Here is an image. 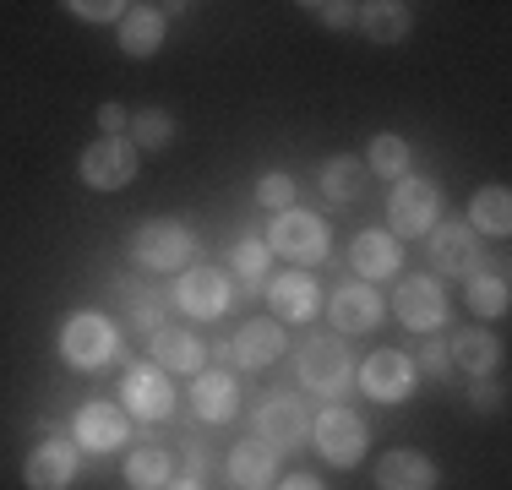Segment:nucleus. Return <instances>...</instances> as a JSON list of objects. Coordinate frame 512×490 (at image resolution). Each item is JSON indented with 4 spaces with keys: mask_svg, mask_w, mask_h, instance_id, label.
Wrapping results in <instances>:
<instances>
[{
    "mask_svg": "<svg viewBox=\"0 0 512 490\" xmlns=\"http://www.w3.org/2000/svg\"><path fill=\"white\" fill-rule=\"evenodd\" d=\"M278 354H284V327L278 322H262V316H256V322H246L235 333V360L246 365V371H262V365H273Z\"/></svg>",
    "mask_w": 512,
    "mask_h": 490,
    "instance_id": "obj_26",
    "label": "nucleus"
},
{
    "mask_svg": "<svg viewBox=\"0 0 512 490\" xmlns=\"http://www.w3.org/2000/svg\"><path fill=\"white\" fill-rule=\"evenodd\" d=\"M164 490H202V485H197V480H169Z\"/></svg>",
    "mask_w": 512,
    "mask_h": 490,
    "instance_id": "obj_40",
    "label": "nucleus"
},
{
    "mask_svg": "<svg viewBox=\"0 0 512 490\" xmlns=\"http://www.w3.org/2000/svg\"><path fill=\"white\" fill-rule=\"evenodd\" d=\"M22 480H28V490H66L77 480V447L60 436H44L22 463Z\"/></svg>",
    "mask_w": 512,
    "mask_h": 490,
    "instance_id": "obj_11",
    "label": "nucleus"
},
{
    "mask_svg": "<svg viewBox=\"0 0 512 490\" xmlns=\"http://www.w3.org/2000/svg\"><path fill=\"white\" fill-rule=\"evenodd\" d=\"M306 11L322 28H349V22H355V6H344V0H311Z\"/></svg>",
    "mask_w": 512,
    "mask_h": 490,
    "instance_id": "obj_36",
    "label": "nucleus"
},
{
    "mask_svg": "<svg viewBox=\"0 0 512 490\" xmlns=\"http://www.w3.org/2000/svg\"><path fill=\"white\" fill-rule=\"evenodd\" d=\"M496 360H502V343H496L491 333H480V327H469V333H458L453 343H447V365H453V371H469L474 382L491 376Z\"/></svg>",
    "mask_w": 512,
    "mask_h": 490,
    "instance_id": "obj_24",
    "label": "nucleus"
},
{
    "mask_svg": "<svg viewBox=\"0 0 512 490\" xmlns=\"http://www.w3.org/2000/svg\"><path fill=\"white\" fill-rule=\"evenodd\" d=\"M256 202L273 207V213H284V207H295V180L284 175V169H273V175H262V186H256Z\"/></svg>",
    "mask_w": 512,
    "mask_h": 490,
    "instance_id": "obj_33",
    "label": "nucleus"
},
{
    "mask_svg": "<svg viewBox=\"0 0 512 490\" xmlns=\"http://www.w3.org/2000/svg\"><path fill=\"white\" fill-rule=\"evenodd\" d=\"M469 229H480V235H496V240H502L507 229H512V191H507V186L474 191V202H469Z\"/></svg>",
    "mask_w": 512,
    "mask_h": 490,
    "instance_id": "obj_27",
    "label": "nucleus"
},
{
    "mask_svg": "<svg viewBox=\"0 0 512 490\" xmlns=\"http://www.w3.org/2000/svg\"><path fill=\"white\" fill-rule=\"evenodd\" d=\"M278 490H327L322 480H311V474H295V480H284Z\"/></svg>",
    "mask_w": 512,
    "mask_h": 490,
    "instance_id": "obj_39",
    "label": "nucleus"
},
{
    "mask_svg": "<svg viewBox=\"0 0 512 490\" xmlns=\"http://www.w3.org/2000/svg\"><path fill=\"white\" fill-rule=\"evenodd\" d=\"M99 131L104 137H131V115L120 104H99Z\"/></svg>",
    "mask_w": 512,
    "mask_h": 490,
    "instance_id": "obj_37",
    "label": "nucleus"
},
{
    "mask_svg": "<svg viewBox=\"0 0 512 490\" xmlns=\"http://www.w3.org/2000/svg\"><path fill=\"white\" fill-rule=\"evenodd\" d=\"M120 398L131 403V414H137V420H164V414L175 409V387H169V376L158 371V365L131 371L126 382H120Z\"/></svg>",
    "mask_w": 512,
    "mask_h": 490,
    "instance_id": "obj_15",
    "label": "nucleus"
},
{
    "mask_svg": "<svg viewBox=\"0 0 512 490\" xmlns=\"http://www.w3.org/2000/svg\"><path fill=\"white\" fill-rule=\"evenodd\" d=\"M169 142H175V115H164V109L131 115V147H169Z\"/></svg>",
    "mask_w": 512,
    "mask_h": 490,
    "instance_id": "obj_32",
    "label": "nucleus"
},
{
    "mask_svg": "<svg viewBox=\"0 0 512 490\" xmlns=\"http://www.w3.org/2000/svg\"><path fill=\"white\" fill-rule=\"evenodd\" d=\"M420 365H425L431 376H447V371H453V365H447V349H442V343H425V349H420Z\"/></svg>",
    "mask_w": 512,
    "mask_h": 490,
    "instance_id": "obj_38",
    "label": "nucleus"
},
{
    "mask_svg": "<svg viewBox=\"0 0 512 490\" xmlns=\"http://www.w3.org/2000/svg\"><path fill=\"white\" fill-rule=\"evenodd\" d=\"M365 164L382 180H404L409 175V142L393 137V131H382V137H371V158H365Z\"/></svg>",
    "mask_w": 512,
    "mask_h": 490,
    "instance_id": "obj_30",
    "label": "nucleus"
},
{
    "mask_svg": "<svg viewBox=\"0 0 512 490\" xmlns=\"http://www.w3.org/2000/svg\"><path fill=\"white\" fill-rule=\"evenodd\" d=\"M60 354H66V365H77V371L109 365L115 360V327H109V316H99V311L66 316V327H60Z\"/></svg>",
    "mask_w": 512,
    "mask_h": 490,
    "instance_id": "obj_2",
    "label": "nucleus"
},
{
    "mask_svg": "<svg viewBox=\"0 0 512 490\" xmlns=\"http://www.w3.org/2000/svg\"><path fill=\"white\" fill-rule=\"evenodd\" d=\"M431 267L447 278H474V267H480V240H474V229L458 224V218H442V224H436V240H431Z\"/></svg>",
    "mask_w": 512,
    "mask_h": 490,
    "instance_id": "obj_12",
    "label": "nucleus"
},
{
    "mask_svg": "<svg viewBox=\"0 0 512 490\" xmlns=\"http://www.w3.org/2000/svg\"><path fill=\"white\" fill-rule=\"evenodd\" d=\"M507 305H512V289H507L502 273L469 278V311L474 316H507Z\"/></svg>",
    "mask_w": 512,
    "mask_h": 490,
    "instance_id": "obj_29",
    "label": "nucleus"
},
{
    "mask_svg": "<svg viewBox=\"0 0 512 490\" xmlns=\"http://www.w3.org/2000/svg\"><path fill=\"white\" fill-rule=\"evenodd\" d=\"M153 360H158V371L197 376L202 371V338L186 333V327H153Z\"/></svg>",
    "mask_w": 512,
    "mask_h": 490,
    "instance_id": "obj_21",
    "label": "nucleus"
},
{
    "mask_svg": "<svg viewBox=\"0 0 512 490\" xmlns=\"http://www.w3.org/2000/svg\"><path fill=\"white\" fill-rule=\"evenodd\" d=\"M77 175H82V186H88V191H120V186H131V180H137V147H131V137H99V142H88Z\"/></svg>",
    "mask_w": 512,
    "mask_h": 490,
    "instance_id": "obj_3",
    "label": "nucleus"
},
{
    "mask_svg": "<svg viewBox=\"0 0 512 490\" xmlns=\"http://www.w3.org/2000/svg\"><path fill=\"white\" fill-rule=\"evenodd\" d=\"M71 447H88V452H115L126 447V414L115 403H82L77 420H71Z\"/></svg>",
    "mask_w": 512,
    "mask_h": 490,
    "instance_id": "obj_13",
    "label": "nucleus"
},
{
    "mask_svg": "<svg viewBox=\"0 0 512 490\" xmlns=\"http://www.w3.org/2000/svg\"><path fill=\"white\" fill-rule=\"evenodd\" d=\"M66 11L77 22H120V17H126V6H120V0H71Z\"/></svg>",
    "mask_w": 512,
    "mask_h": 490,
    "instance_id": "obj_35",
    "label": "nucleus"
},
{
    "mask_svg": "<svg viewBox=\"0 0 512 490\" xmlns=\"http://www.w3.org/2000/svg\"><path fill=\"white\" fill-rule=\"evenodd\" d=\"M278 474V452L267 447V441H240L235 452H229V480L240 490H267Z\"/></svg>",
    "mask_w": 512,
    "mask_h": 490,
    "instance_id": "obj_25",
    "label": "nucleus"
},
{
    "mask_svg": "<svg viewBox=\"0 0 512 490\" xmlns=\"http://www.w3.org/2000/svg\"><path fill=\"white\" fill-rule=\"evenodd\" d=\"M115 39L131 60H148L164 44V6H126V17L115 22Z\"/></svg>",
    "mask_w": 512,
    "mask_h": 490,
    "instance_id": "obj_17",
    "label": "nucleus"
},
{
    "mask_svg": "<svg viewBox=\"0 0 512 490\" xmlns=\"http://www.w3.org/2000/svg\"><path fill=\"white\" fill-rule=\"evenodd\" d=\"M387 224H393V235H431L436 224H442V186L436 180H420V175H404L393 186V202H387Z\"/></svg>",
    "mask_w": 512,
    "mask_h": 490,
    "instance_id": "obj_1",
    "label": "nucleus"
},
{
    "mask_svg": "<svg viewBox=\"0 0 512 490\" xmlns=\"http://www.w3.org/2000/svg\"><path fill=\"white\" fill-rule=\"evenodd\" d=\"M393 311L409 333H431V327L447 322V294L436 289V278H404L393 294Z\"/></svg>",
    "mask_w": 512,
    "mask_h": 490,
    "instance_id": "obj_10",
    "label": "nucleus"
},
{
    "mask_svg": "<svg viewBox=\"0 0 512 490\" xmlns=\"http://www.w3.org/2000/svg\"><path fill=\"white\" fill-rule=\"evenodd\" d=\"M376 490H436V463L425 452H387L376 463Z\"/></svg>",
    "mask_w": 512,
    "mask_h": 490,
    "instance_id": "obj_19",
    "label": "nucleus"
},
{
    "mask_svg": "<svg viewBox=\"0 0 512 490\" xmlns=\"http://www.w3.org/2000/svg\"><path fill=\"white\" fill-rule=\"evenodd\" d=\"M235 403H240L235 376L229 371H197V382H191V409H197L207 425L235 420Z\"/></svg>",
    "mask_w": 512,
    "mask_h": 490,
    "instance_id": "obj_18",
    "label": "nucleus"
},
{
    "mask_svg": "<svg viewBox=\"0 0 512 490\" xmlns=\"http://www.w3.org/2000/svg\"><path fill=\"white\" fill-rule=\"evenodd\" d=\"M349 376H355V360H349V343L338 333H322V338L306 343V354H300V382L311 392L333 398V392L349 387Z\"/></svg>",
    "mask_w": 512,
    "mask_h": 490,
    "instance_id": "obj_6",
    "label": "nucleus"
},
{
    "mask_svg": "<svg viewBox=\"0 0 512 490\" xmlns=\"http://www.w3.org/2000/svg\"><path fill=\"white\" fill-rule=\"evenodd\" d=\"M360 180H365V169L355 164V158H327L322 164V191L333 196V202H355Z\"/></svg>",
    "mask_w": 512,
    "mask_h": 490,
    "instance_id": "obj_31",
    "label": "nucleus"
},
{
    "mask_svg": "<svg viewBox=\"0 0 512 490\" xmlns=\"http://www.w3.org/2000/svg\"><path fill=\"white\" fill-rule=\"evenodd\" d=\"M311 436H316V452H322L327 463H338V469H355L365 458V441H371L365 436V420L349 409H322L311 425Z\"/></svg>",
    "mask_w": 512,
    "mask_h": 490,
    "instance_id": "obj_7",
    "label": "nucleus"
},
{
    "mask_svg": "<svg viewBox=\"0 0 512 490\" xmlns=\"http://www.w3.org/2000/svg\"><path fill=\"white\" fill-rule=\"evenodd\" d=\"M175 305H180L186 316H224V305H229L224 273H218V267H191V273H180Z\"/></svg>",
    "mask_w": 512,
    "mask_h": 490,
    "instance_id": "obj_14",
    "label": "nucleus"
},
{
    "mask_svg": "<svg viewBox=\"0 0 512 490\" xmlns=\"http://www.w3.org/2000/svg\"><path fill=\"white\" fill-rule=\"evenodd\" d=\"M191 251H197V240L180 218H148V224L131 229V256L142 267H180L191 262Z\"/></svg>",
    "mask_w": 512,
    "mask_h": 490,
    "instance_id": "obj_5",
    "label": "nucleus"
},
{
    "mask_svg": "<svg viewBox=\"0 0 512 490\" xmlns=\"http://www.w3.org/2000/svg\"><path fill=\"white\" fill-rule=\"evenodd\" d=\"M327 316H333L338 333H371L382 322V294L371 284H344L333 294V305H327Z\"/></svg>",
    "mask_w": 512,
    "mask_h": 490,
    "instance_id": "obj_16",
    "label": "nucleus"
},
{
    "mask_svg": "<svg viewBox=\"0 0 512 490\" xmlns=\"http://www.w3.org/2000/svg\"><path fill=\"white\" fill-rule=\"evenodd\" d=\"M267 251L289 256V262H322L327 256V224L306 207H284L267 229Z\"/></svg>",
    "mask_w": 512,
    "mask_h": 490,
    "instance_id": "obj_4",
    "label": "nucleus"
},
{
    "mask_svg": "<svg viewBox=\"0 0 512 490\" xmlns=\"http://www.w3.org/2000/svg\"><path fill=\"white\" fill-rule=\"evenodd\" d=\"M267 305H273V316H284V322H311L316 316L311 273H278L273 284H267Z\"/></svg>",
    "mask_w": 512,
    "mask_h": 490,
    "instance_id": "obj_22",
    "label": "nucleus"
},
{
    "mask_svg": "<svg viewBox=\"0 0 512 490\" xmlns=\"http://www.w3.org/2000/svg\"><path fill=\"white\" fill-rule=\"evenodd\" d=\"M349 262H355V273H365V278H393L398 267H404V251H398L393 235L365 229V235H355V245H349Z\"/></svg>",
    "mask_w": 512,
    "mask_h": 490,
    "instance_id": "obj_23",
    "label": "nucleus"
},
{
    "mask_svg": "<svg viewBox=\"0 0 512 490\" xmlns=\"http://www.w3.org/2000/svg\"><path fill=\"white\" fill-rule=\"evenodd\" d=\"M355 22L365 28V39H376V44H398V39H409L414 11L404 6V0H365V6H355Z\"/></svg>",
    "mask_w": 512,
    "mask_h": 490,
    "instance_id": "obj_20",
    "label": "nucleus"
},
{
    "mask_svg": "<svg viewBox=\"0 0 512 490\" xmlns=\"http://www.w3.org/2000/svg\"><path fill=\"white\" fill-rule=\"evenodd\" d=\"M267 245L262 240H240L235 245V273H246V284H262V273H267Z\"/></svg>",
    "mask_w": 512,
    "mask_h": 490,
    "instance_id": "obj_34",
    "label": "nucleus"
},
{
    "mask_svg": "<svg viewBox=\"0 0 512 490\" xmlns=\"http://www.w3.org/2000/svg\"><path fill=\"white\" fill-rule=\"evenodd\" d=\"M306 436V403L295 392H267L262 409H256V441H267L273 452H289Z\"/></svg>",
    "mask_w": 512,
    "mask_h": 490,
    "instance_id": "obj_8",
    "label": "nucleus"
},
{
    "mask_svg": "<svg viewBox=\"0 0 512 490\" xmlns=\"http://www.w3.org/2000/svg\"><path fill=\"white\" fill-rule=\"evenodd\" d=\"M360 387L371 392L376 403H398L414 392V360L404 349H376L371 360L360 365Z\"/></svg>",
    "mask_w": 512,
    "mask_h": 490,
    "instance_id": "obj_9",
    "label": "nucleus"
},
{
    "mask_svg": "<svg viewBox=\"0 0 512 490\" xmlns=\"http://www.w3.org/2000/svg\"><path fill=\"white\" fill-rule=\"evenodd\" d=\"M169 474H175V469H169V452L164 447H137L126 458V485L131 490H164Z\"/></svg>",
    "mask_w": 512,
    "mask_h": 490,
    "instance_id": "obj_28",
    "label": "nucleus"
}]
</instances>
